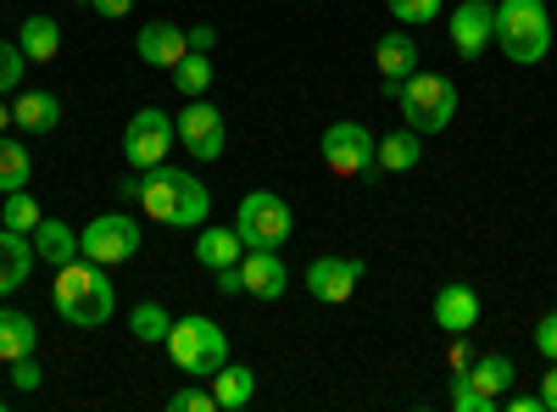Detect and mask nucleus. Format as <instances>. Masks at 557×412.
Segmentation results:
<instances>
[{"label":"nucleus","mask_w":557,"mask_h":412,"mask_svg":"<svg viewBox=\"0 0 557 412\" xmlns=\"http://www.w3.org/2000/svg\"><path fill=\"white\" fill-rule=\"evenodd\" d=\"M117 196L139 201V207H146V217H157L168 228H201L207 212H212V196H207L201 178H190L184 167H168V162L162 167H146L139 178H123Z\"/></svg>","instance_id":"nucleus-1"},{"label":"nucleus","mask_w":557,"mask_h":412,"mask_svg":"<svg viewBox=\"0 0 557 412\" xmlns=\"http://www.w3.org/2000/svg\"><path fill=\"white\" fill-rule=\"evenodd\" d=\"M51 301H57V312L67 317L73 329H101L107 317L117 312V290H112V279H107V267L89 262V257H73L67 267H57Z\"/></svg>","instance_id":"nucleus-2"},{"label":"nucleus","mask_w":557,"mask_h":412,"mask_svg":"<svg viewBox=\"0 0 557 412\" xmlns=\"http://www.w3.org/2000/svg\"><path fill=\"white\" fill-rule=\"evenodd\" d=\"M496 39H502V57L535 67L552 51V17H546V0H502L496 7Z\"/></svg>","instance_id":"nucleus-3"},{"label":"nucleus","mask_w":557,"mask_h":412,"mask_svg":"<svg viewBox=\"0 0 557 412\" xmlns=\"http://www.w3.org/2000/svg\"><path fill=\"white\" fill-rule=\"evenodd\" d=\"M168 357H173L190 379H212L223 362H228V335H223V324H212V317H201V312L173 317V329H168Z\"/></svg>","instance_id":"nucleus-4"},{"label":"nucleus","mask_w":557,"mask_h":412,"mask_svg":"<svg viewBox=\"0 0 557 412\" xmlns=\"http://www.w3.org/2000/svg\"><path fill=\"white\" fill-rule=\"evenodd\" d=\"M401 117H407V128H418V134H441L451 117H457V84L446 78V73H412V78H401Z\"/></svg>","instance_id":"nucleus-5"},{"label":"nucleus","mask_w":557,"mask_h":412,"mask_svg":"<svg viewBox=\"0 0 557 412\" xmlns=\"http://www.w3.org/2000/svg\"><path fill=\"white\" fill-rule=\"evenodd\" d=\"M235 228H240V240H246L251 251H278V246L290 240L296 217H290V207L278 201L273 190H251V196L240 201V212H235Z\"/></svg>","instance_id":"nucleus-6"},{"label":"nucleus","mask_w":557,"mask_h":412,"mask_svg":"<svg viewBox=\"0 0 557 412\" xmlns=\"http://www.w3.org/2000/svg\"><path fill=\"white\" fill-rule=\"evenodd\" d=\"M374 151H380V140L368 134L362 123H330L323 128V167H330L335 178H362V173H374L380 162H374Z\"/></svg>","instance_id":"nucleus-7"},{"label":"nucleus","mask_w":557,"mask_h":412,"mask_svg":"<svg viewBox=\"0 0 557 412\" xmlns=\"http://www.w3.org/2000/svg\"><path fill=\"white\" fill-rule=\"evenodd\" d=\"M173 140H178V123H173L168 112L146 107V112H134L128 128H123V157H128V167L146 173V167H162V162H168Z\"/></svg>","instance_id":"nucleus-8"},{"label":"nucleus","mask_w":557,"mask_h":412,"mask_svg":"<svg viewBox=\"0 0 557 412\" xmlns=\"http://www.w3.org/2000/svg\"><path fill=\"white\" fill-rule=\"evenodd\" d=\"M134 251H139V223L128 212H101L89 228H78V257L101 262V267L128 262Z\"/></svg>","instance_id":"nucleus-9"},{"label":"nucleus","mask_w":557,"mask_h":412,"mask_svg":"<svg viewBox=\"0 0 557 412\" xmlns=\"http://www.w3.org/2000/svg\"><path fill=\"white\" fill-rule=\"evenodd\" d=\"M173 123H178V140L190 146L196 162H218V157H223V146H228V123H223L218 107H207V101L196 96Z\"/></svg>","instance_id":"nucleus-10"},{"label":"nucleus","mask_w":557,"mask_h":412,"mask_svg":"<svg viewBox=\"0 0 557 412\" xmlns=\"http://www.w3.org/2000/svg\"><path fill=\"white\" fill-rule=\"evenodd\" d=\"M446 28H451V51L474 62V57H485V45L496 39V7H491V0H462Z\"/></svg>","instance_id":"nucleus-11"},{"label":"nucleus","mask_w":557,"mask_h":412,"mask_svg":"<svg viewBox=\"0 0 557 412\" xmlns=\"http://www.w3.org/2000/svg\"><path fill=\"white\" fill-rule=\"evenodd\" d=\"M357 279H362V262H357V257H318V262L307 267V290H312V301H330V307L351 301Z\"/></svg>","instance_id":"nucleus-12"},{"label":"nucleus","mask_w":557,"mask_h":412,"mask_svg":"<svg viewBox=\"0 0 557 412\" xmlns=\"http://www.w3.org/2000/svg\"><path fill=\"white\" fill-rule=\"evenodd\" d=\"M240 290L257 296V301H278L290 290V273H285V262H278V251H251L246 246V257H240Z\"/></svg>","instance_id":"nucleus-13"},{"label":"nucleus","mask_w":557,"mask_h":412,"mask_svg":"<svg viewBox=\"0 0 557 412\" xmlns=\"http://www.w3.org/2000/svg\"><path fill=\"white\" fill-rule=\"evenodd\" d=\"M134 51H139V62H146V67H168V73H173V62L190 51V34H184L178 23H162V17H157V23L139 28Z\"/></svg>","instance_id":"nucleus-14"},{"label":"nucleus","mask_w":557,"mask_h":412,"mask_svg":"<svg viewBox=\"0 0 557 412\" xmlns=\"http://www.w3.org/2000/svg\"><path fill=\"white\" fill-rule=\"evenodd\" d=\"M435 324L446 335H469L480 324V296L469 285H441L435 290Z\"/></svg>","instance_id":"nucleus-15"},{"label":"nucleus","mask_w":557,"mask_h":412,"mask_svg":"<svg viewBox=\"0 0 557 412\" xmlns=\"http://www.w3.org/2000/svg\"><path fill=\"white\" fill-rule=\"evenodd\" d=\"M34 240L17 235V228H0V296H12L23 279H28V267H34Z\"/></svg>","instance_id":"nucleus-16"},{"label":"nucleus","mask_w":557,"mask_h":412,"mask_svg":"<svg viewBox=\"0 0 557 412\" xmlns=\"http://www.w3.org/2000/svg\"><path fill=\"white\" fill-rule=\"evenodd\" d=\"M513 374H519L513 362H507L502 351H491V357H474V362H469V374H462V379H469V385H474V390H480L491 407H502V396L513 390Z\"/></svg>","instance_id":"nucleus-17"},{"label":"nucleus","mask_w":557,"mask_h":412,"mask_svg":"<svg viewBox=\"0 0 557 412\" xmlns=\"http://www.w3.org/2000/svg\"><path fill=\"white\" fill-rule=\"evenodd\" d=\"M12 123L28 128V134H51L62 123V101L51 96V89H23V96L12 101Z\"/></svg>","instance_id":"nucleus-18"},{"label":"nucleus","mask_w":557,"mask_h":412,"mask_svg":"<svg viewBox=\"0 0 557 412\" xmlns=\"http://www.w3.org/2000/svg\"><path fill=\"white\" fill-rule=\"evenodd\" d=\"M34 257L39 262H51V267H67L73 257H78V235L62 223V217H39V228H34Z\"/></svg>","instance_id":"nucleus-19"},{"label":"nucleus","mask_w":557,"mask_h":412,"mask_svg":"<svg viewBox=\"0 0 557 412\" xmlns=\"http://www.w3.org/2000/svg\"><path fill=\"white\" fill-rule=\"evenodd\" d=\"M34 346H39L34 317H28V312H12V307H0V362L12 369L17 357H34Z\"/></svg>","instance_id":"nucleus-20"},{"label":"nucleus","mask_w":557,"mask_h":412,"mask_svg":"<svg viewBox=\"0 0 557 412\" xmlns=\"http://www.w3.org/2000/svg\"><path fill=\"white\" fill-rule=\"evenodd\" d=\"M246 257V240H240V228H201V240H196V262L201 267H235Z\"/></svg>","instance_id":"nucleus-21"},{"label":"nucleus","mask_w":557,"mask_h":412,"mask_svg":"<svg viewBox=\"0 0 557 412\" xmlns=\"http://www.w3.org/2000/svg\"><path fill=\"white\" fill-rule=\"evenodd\" d=\"M374 62H380V73L396 78V84L412 78V73H418V45H412V34H401V28L385 34V39L374 45Z\"/></svg>","instance_id":"nucleus-22"},{"label":"nucleus","mask_w":557,"mask_h":412,"mask_svg":"<svg viewBox=\"0 0 557 412\" xmlns=\"http://www.w3.org/2000/svg\"><path fill=\"white\" fill-rule=\"evenodd\" d=\"M17 45H23L28 62H57V51H62V23H57V17H23Z\"/></svg>","instance_id":"nucleus-23"},{"label":"nucleus","mask_w":557,"mask_h":412,"mask_svg":"<svg viewBox=\"0 0 557 412\" xmlns=\"http://www.w3.org/2000/svg\"><path fill=\"white\" fill-rule=\"evenodd\" d=\"M212 396H218L223 412H235V407H246V401L257 396V374L240 369V362H223V369L212 374Z\"/></svg>","instance_id":"nucleus-24"},{"label":"nucleus","mask_w":557,"mask_h":412,"mask_svg":"<svg viewBox=\"0 0 557 412\" xmlns=\"http://www.w3.org/2000/svg\"><path fill=\"white\" fill-rule=\"evenodd\" d=\"M418 157H424V146H418V128H396V134H385L380 151H374V162H380L385 173H407V167H418Z\"/></svg>","instance_id":"nucleus-25"},{"label":"nucleus","mask_w":557,"mask_h":412,"mask_svg":"<svg viewBox=\"0 0 557 412\" xmlns=\"http://www.w3.org/2000/svg\"><path fill=\"white\" fill-rule=\"evenodd\" d=\"M173 84H178L184 101L207 96V89H212V62H207V51H184V57L173 62Z\"/></svg>","instance_id":"nucleus-26"},{"label":"nucleus","mask_w":557,"mask_h":412,"mask_svg":"<svg viewBox=\"0 0 557 412\" xmlns=\"http://www.w3.org/2000/svg\"><path fill=\"white\" fill-rule=\"evenodd\" d=\"M128 329H134V340H146V346H168L173 317H168L162 301H139V307L128 312Z\"/></svg>","instance_id":"nucleus-27"},{"label":"nucleus","mask_w":557,"mask_h":412,"mask_svg":"<svg viewBox=\"0 0 557 412\" xmlns=\"http://www.w3.org/2000/svg\"><path fill=\"white\" fill-rule=\"evenodd\" d=\"M28 173H34L28 151H23L17 140H7V134H0V196L23 190V185H28Z\"/></svg>","instance_id":"nucleus-28"},{"label":"nucleus","mask_w":557,"mask_h":412,"mask_svg":"<svg viewBox=\"0 0 557 412\" xmlns=\"http://www.w3.org/2000/svg\"><path fill=\"white\" fill-rule=\"evenodd\" d=\"M39 201L34 196H23V190H12L7 196V228H17V235H34V228H39Z\"/></svg>","instance_id":"nucleus-29"},{"label":"nucleus","mask_w":557,"mask_h":412,"mask_svg":"<svg viewBox=\"0 0 557 412\" xmlns=\"http://www.w3.org/2000/svg\"><path fill=\"white\" fill-rule=\"evenodd\" d=\"M23 67H28V57H23V45H12V39H0V96H12V89L23 84Z\"/></svg>","instance_id":"nucleus-30"},{"label":"nucleus","mask_w":557,"mask_h":412,"mask_svg":"<svg viewBox=\"0 0 557 412\" xmlns=\"http://www.w3.org/2000/svg\"><path fill=\"white\" fill-rule=\"evenodd\" d=\"M391 17L407 23V28H424L441 17V0H391Z\"/></svg>","instance_id":"nucleus-31"},{"label":"nucleus","mask_w":557,"mask_h":412,"mask_svg":"<svg viewBox=\"0 0 557 412\" xmlns=\"http://www.w3.org/2000/svg\"><path fill=\"white\" fill-rule=\"evenodd\" d=\"M168 407H173V412H223V407H218V396H212V390H196V385L173 390V396H168Z\"/></svg>","instance_id":"nucleus-32"},{"label":"nucleus","mask_w":557,"mask_h":412,"mask_svg":"<svg viewBox=\"0 0 557 412\" xmlns=\"http://www.w3.org/2000/svg\"><path fill=\"white\" fill-rule=\"evenodd\" d=\"M451 407H457V412H496L469 379H462V374H451Z\"/></svg>","instance_id":"nucleus-33"},{"label":"nucleus","mask_w":557,"mask_h":412,"mask_svg":"<svg viewBox=\"0 0 557 412\" xmlns=\"http://www.w3.org/2000/svg\"><path fill=\"white\" fill-rule=\"evenodd\" d=\"M12 385L28 396V390H39V385H45V369H39L34 357H17V362H12Z\"/></svg>","instance_id":"nucleus-34"},{"label":"nucleus","mask_w":557,"mask_h":412,"mask_svg":"<svg viewBox=\"0 0 557 412\" xmlns=\"http://www.w3.org/2000/svg\"><path fill=\"white\" fill-rule=\"evenodd\" d=\"M535 351H541L546 362H557V312H546L541 324H535Z\"/></svg>","instance_id":"nucleus-35"},{"label":"nucleus","mask_w":557,"mask_h":412,"mask_svg":"<svg viewBox=\"0 0 557 412\" xmlns=\"http://www.w3.org/2000/svg\"><path fill=\"white\" fill-rule=\"evenodd\" d=\"M469 362H474L469 340H462V335H451V374H469Z\"/></svg>","instance_id":"nucleus-36"},{"label":"nucleus","mask_w":557,"mask_h":412,"mask_svg":"<svg viewBox=\"0 0 557 412\" xmlns=\"http://www.w3.org/2000/svg\"><path fill=\"white\" fill-rule=\"evenodd\" d=\"M89 7H96V17H128L134 0H89Z\"/></svg>","instance_id":"nucleus-37"},{"label":"nucleus","mask_w":557,"mask_h":412,"mask_svg":"<svg viewBox=\"0 0 557 412\" xmlns=\"http://www.w3.org/2000/svg\"><path fill=\"white\" fill-rule=\"evenodd\" d=\"M535 396H541V407H546V412H557V362H552V374L541 379V390H535Z\"/></svg>","instance_id":"nucleus-38"},{"label":"nucleus","mask_w":557,"mask_h":412,"mask_svg":"<svg viewBox=\"0 0 557 412\" xmlns=\"http://www.w3.org/2000/svg\"><path fill=\"white\" fill-rule=\"evenodd\" d=\"M240 290V262L235 267H218V296H235Z\"/></svg>","instance_id":"nucleus-39"},{"label":"nucleus","mask_w":557,"mask_h":412,"mask_svg":"<svg viewBox=\"0 0 557 412\" xmlns=\"http://www.w3.org/2000/svg\"><path fill=\"white\" fill-rule=\"evenodd\" d=\"M212 45H218V28H190V51H212Z\"/></svg>","instance_id":"nucleus-40"},{"label":"nucleus","mask_w":557,"mask_h":412,"mask_svg":"<svg viewBox=\"0 0 557 412\" xmlns=\"http://www.w3.org/2000/svg\"><path fill=\"white\" fill-rule=\"evenodd\" d=\"M507 412H541V396H507Z\"/></svg>","instance_id":"nucleus-41"},{"label":"nucleus","mask_w":557,"mask_h":412,"mask_svg":"<svg viewBox=\"0 0 557 412\" xmlns=\"http://www.w3.org/2000/svg\"><path fill=\"white\" fill-rule=\"evenodd\" d=\"M7 128H12V107H7V101H0V134H7Z\"/></svg>","instance_id":"nucleus-42"}]
</instances>
